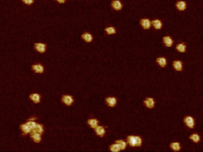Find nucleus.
Returning a JSON list of instances; mask_svg holds the SVG:
<instances>
[{"label":"nucleus","instance_id":"f257e3e1","mask_svg":"<svg viewBox=\"0 0 203 152\" xmlns=\"http://www.w3.org/2000/svg\"><path fill=\"white\" fill-rule=\"evenodd\" d=\"M184 122L189 128H193L195 127V119L191 116H187L184 119Z\"/></svg>","mask_w":203,"mask_h":152},{"label":"nucleus","instance_id":"f03ea898","mask_svg":"<svg viewBox=\"0 0 203 152\" xmlns=\"http://www.w3.org/2000/svg\"><path fill=\"white\" fill-rule=\"evenodd\" d=\"M140 24L144 29L148 30L151 27V21L149 19H141L140 20Z\"/></svg>","mask_w":203,"mask_h":152},{"label":"nucleus","instance_id":"7ed1b4c3","mask_svg":"<svg viewBox=\"0 0 203 152\" xmlns=\"http://www.w3.org/2000/svg\"><path fill=\"white\" fill-rule=\"evenodd\" d=\"M31 136V138L33 140V142L35 143L40 142L42 140V137H41V134L39 133H37L35 131H31L30 133Z\"/></svg>","mask_w":203,"mask_h":152},{"label":"nucleus","instance_id":"20e7f679","mask_svg":"<svg viewBox=\"0 0 203 152\" xmlns=\"http://www.w3.org/2000/svg\"><path fill=\"white\" fill-rule=\"evenodd\" d=\"M73 98L72 96L70 95H63L62 97V101L66 106H71L73 103Z\"/></svg>","mask_w":203,"mask_h":152},{"label":"nucleus","instance_id":"39448f33","mask_svg":"<svg viewBox=\"0 0 203 152\" xmlns=\"http://www.w3.org/2000/svg\"><path fill=\"white\" fill-rule=\"evenodd\" d=\"M34 47H35V50L38 51L40 53H44L47 50V45L44 43H40V42H39V43H35L34 44Z\"/></svg>","mask_w":203,"mask_h":152},{"label":"nucleus","instance_id":"423d86ee","mask_svg":"<svg viewBox=\"0 0 203 152\" xmlns=\"http://www.w3.org/2000/svg\"><path fill=\"white\" fill-rule=\"evenodd\" d=\"M145 106L148 108H153L155 105V101L154 100L153 98L151 97H148L144 101Z\"/></svg>","mask_w":203,"mask_h":152},{"label":"nucleus","instance_id":"0eeeda50","mask_svg":"<svg viewBox=\"0 0 203 152\" xmlns=\"http://www.w3.org/2000/svg\"><path fill=\"white\" fill-rule=\"evenodd\" d=\"M105 102L108 106L114 107L117 104V99L116 97H108L105 99Z\"/></svg>","mask_w":203,"mask_h":152},{"label":"nucleus","instance_id":"6e6552de","mask_svg":"<svg viewBox=\"0 0 203 152\" xmlns=\"http://www.w3.org/2000/svg\"><path fill=\"white\" fill-rule=\"evenodd\" d=\"M21 131L23 132V136H26L29 133H31V131H32V128L29 126V125L26 123V124H21L20 127Z\"/></svg>","mask_w":203,"mask_h":152},{"label":"nucleus","instance_id":"1a4fd4ad","mask_svg":"<svg viewBox=\"0 0 203 152\" xmlns=\"http://www.w3.org/2000/svg\"><path fill=\"white\" fill-rule=\"evenodd\" d=\"M94 129H95L96 134L97 136H100V137H103L105 133H106L105 132V128L103 126H99L98 125Z\"/></svg>","mask_w":203,"mask_h":152},{"label":"nucleus","instance_id":"9d476101","mask_svg":"<svg viewBox=\"0 0 203 152\" xmlns=\"http://www.w3.org/2000/svg\"><path fill=\"white\" fill-rule=\"evenodd\" d=\"M32 70L35 73L42 74L44 72V68L41 64H35L32 65Z\"/></svg>","mask_w":203,"mask_h":152},{"label":"nucleus","instance_id":"9b49d317","mask_svg":"<svg viewBox=\"0 0 203 152\" xmlns=\"http://www.w3.org/2000/svg\"><path fill=\"white\" fill-rule=\"evenodd\" d=\"M112 7L115 11H121L123 8V4H121V2L118 0H114L112 2Z\"/></svg>","mask_w":203,"mask_h":152},{"label":"nucleus","instance_id":"f8f14e48","mask_svg":"<svg viewBox=\"0 0 203 152\" xmlns=\"http://www.w3.org/2000/svg\"><path fill=\"white\" fill-rule=\"evenodd\" d=\"M163 42L167 47H170L173 44V40L170 36H164L163 38Z\"/></svg>","mask_w":203,"mask_h":152},{"label":"nucleus","instance_id":"ddd939ff","mask_svg":"<svg viewBox=\"0 0 203 152\" xmlns=\"http://www.w3.org/2000/svg\"><path fill=\"white\" fill-rule=\"evenodd\" d=\"M29 98L31 101H33V103H35V104H39V103L40 102L41 97L38 93L31 94V95H30Z\"/></svg>","mask_w":203,"mask_h":152},{"label":"nucleus","instance_id":"4468645a","mask_svg":"<svg viewBox=\"0 0 203 152\" xmlns=\"http://www.w3.org/2000/svg\"><path fill=\"white\" fill-rule=\"evenodd\" d=\"M173 66L176 71H181L183 69L182 62L180 61H175L173 62Z\"/></svg>","mask_w":203,"mask_h":152},{"label":"nucleus","instance_id":"2eb2a0df","mask_svg":"<svg viewBox=\"0 0 203 152\" xmlns=\"http://www.w3.org/2000/svg\"><path fill=\"white\" fill-rule=\"evenodd\" d=\"M176 8L179 11H183L187 8V3L184 1H179L176 3Z\"/></svg>","mask_w":203,"mask_h":152},{"label":"nucleus","instance_id":"dca6fc26","mask_svg":"<svg viewBox=\"0 0 203 152\" xmlns=\"http://www.w3.org/2000/svg\"><path fill=\"white\" fill-rule=\"evenodd\" d=\"M151 24L153 26V27L155 29L159 30L161 29L162 27V22L159 20H154L151 22Z\"/></svg>","mask_w":203,"mask_h":152},{"label":"nucleus","instance_id":"f3484780","mask_svg":"<svg viewBox=\"0 0 203 152\" xmlns=\"http://www.w3.org/2000/svg\"><path fill=\"white\" fill-rule=\"evenodd\" d=\"M127 142L131 147H136V136H128L127 137Z\"/></svg>","mask_w":203,"mask_h":152},{"label":"nucleus","instance_id":"a211bd4d","mask_svg":"<svg viewBox=\"0 0 203 152\" xmlns=\"http://www.w3.org/2000/svg\"><path fill=\"white\" fill-rule=\"evenodd\" d=\"M81 38H82L85 42H88V43H89V42H91V41H93V36H92V35L89 33H87V32L86 33H83V34L81 35Z\"/></svg>","mask_w":203,"mask_h":152},{"label":"nucleus","instance_id":"6ab92c4d","mask_svg":"<svg viewBox=\"0 0 203 152\" xmlns=\"http://www.w3.org/2000/svg\"><path fill=\"white\" fill-rule=\"evenodd\" d=\"M87 124L92 128H95L99 124V121L96 119H94V118L89 119L87 120Z\"/></svg>","mask_w":203,"mask_h":152},{"label":"nucleus","instance_id":"aec40b11","mask_svg":"<svg viewBox=\"0 0 203 152\" xmlns=\"http://www.w3.org/2000/svg\"><path fill=\"white\" fill-rule=\"evenodd\" d=\"M156 61H157V62H158V64L159 65V66L162 67V68H165L167 64V59H165V58H164V57H159V58L157 59Z\"/></svg>","mask_w":203,"mask_h":152},{"label":"nucleus","instance_id":"412c9836","mask_svg":"<svg viewBox=\"0 0 203 152\" xmlns=\"http://www.w3.org/2000/svg\"><path fill=\"white\" fill-rule=\"evenodd\" d=\"M170 148L172 149L173 150L175 151H178L181 149V146H180V144L178 142H171L170 145Z\"/></svg>","mask_w":203,"mask_h":152},{"label":"nucleus","instance_id":"4be33fe9","mask_svg":"<svg viewBox=\"0 0 203 152\" xmlns=\"http://www.w3.org/2000/svg\"><path fill=\"white\" fill-rule=\"evenodd\" d=\"M115 142L117 143V145H119L120 149H121V150H125L126 148L127 143L124 140H116Z\"/></svg>","mask_w":203,"mask_h":152},{"label":"nucleus","instance_id":"5701e85b","mask_svg":"<svg viewBox=\"0 0 203 152\" xmlns=\"http://www.w3.org/2000/svg\"><path fill=\"white\" fill-rule=\"evenodd\" d=\"M186 49H187V47L184 43H179L176 46V50L180 53H184L186 51Z\"/></svg>","mask_w":203,"mask_h":152},{"label":"nucleus","instance_id":"b1692460","mask_svg":"<svg viewBox=\"0 0 203 152\" xmlns=\"http://www.w3.org/2000/svg\"><path fill=\"white\" fill-rule=\"evenodd\" d=\"M105 31L106 32L108 35H113L117 33L116 29L113 26H108L105 29Z\"/></svg>","mask_w":203,"mask_h":152},{"label":"nucleus","instance_id":"393cba45","mask_svg":"<svg viewBox=\"0 0 203 152\" xmlns=\"http://www.w3.org/2000/svg\"><path fill=\"white\" fill-rule=\"evenodd\" d=\"M32 131H35L42 135V134L44 133V127H43V125L40 124H37L35 128H34Z\"/></svg>","mask_w":203,"mask_h":152},{"label":"nucleus","instance_id":"a878e982","mask_svg":"<svg viewBox=\"0 0 203 152\" xmlns=\"http://www.w3.org/2000/svg\"><path fill=\"white\" fill-rule=\"evenodd\" d=\"M110 150L112 152H119L121 150V149L119 147V146L117 145V143L112 144L110 146Z\"/></svg>","mask_w":203,"mask_h":152},{"label":"nucleus","instance_id":"bb28decb","mask_svg":"<svg viewBox=\"0 0 203 152\" xmlns=\"http://www.w3.org/2000/svg\"><path fill=\"white\" fill-rule=\"evenodd\" d=\"M189 138H190L191 140H192L193 141L196 143L198 142H200V136L196 133L192 134V135L189 137Z\"/></svg>","mask_w":203,"mask_h":152},{"label":"nucleus","instance_id":"cd10ccee","mask_svg":"<svg viewBox=\"0 0 203 152\" xmlns=\"http://www.w3.org/2000/svg\"><path fill=\"white\" fill-rule=\"evenodd\" d=\"M26 124H27L29 125L31 128H32V131L35 128V127H36V125H37V123L33 121V120H27Z\"/></svg>","mask_w":203,"mask_h":152},{"label":"nucleus","instance_id":"c85d7f7f","mask_svg":"<svg viewBox=\"0 0 203 152\" xmlns=\"http://www.w3.org/2000/svg\"><path fill=\"white\" fill-rule=\"evenodd\" d=\"M142 145V139L140 136H136V147H141Z\"/></svg>","mask_w":203,"mask_h":152},{"label":"nucleus","instance_id":"c756f323","mask_svg":"<svg viewBox=\"0 0 203 152\" xmlns=\"http://www.w3.org/2000/svg\"><path fill=\"white\" fill-rule=\"evenodd\" d=\"M22 2L26 4V5H31V4H33L34 3V1L33 0H23Z\"/></svg>","mask_w":203,"mask_h":152},{"label":"nucleus","instance_id":"7c9ffc66","mask_svg":"<svg viewBox=\"0 0 203 152\" xmlns=\"http://www.w3.org/2000/svg\"><path fill=\"white\" fill-rule=\"evenodd\" d=\"M57 2H58V3H61V4H64V2H65V1H64V0H63V1H61V0H58Z\"/></svg>","mask_w":203,"mask_h":152}]
</instances>
